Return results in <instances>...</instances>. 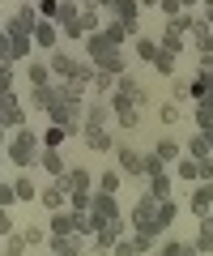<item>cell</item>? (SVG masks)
<instances>
[{"label":"cell","instance_id":"24","mask_svg":"<svg viewBox=\"0 0 213 256\" xmlns=\"http://www.w3.org/2000/svg\"><path fill=\"white\" fill-rule=\"evenodd\" d=\"M13 192H17V201H21V205H34V201H38L34 175H30V171H17V180H13Z\"/></svg>","mask_w":213,"mask_h":256},{"label":"cell","instance_id":"26","mask_svg":"<svg viewBox=\"0 0 213 256\" xmlns=\"http://www.w3.org/2000/svg\"><path fill=\"white\" fill-rule=\"evenodd\" d=\"M17 235H21V244H26L30 252H38V248H47V239H51V230H47V226H34V222H30V226H21Z\"/></svg>","mask_w":213,"mask_h":256},{"label":"cell","instance_id":"8","mask_svg":"<svg viewBox=\"0 0 213 256\" xmlns=\"http://www.w3.org/2000/svg\"><path fill=\"white\" fill-rule=\"evenodd\" d=\"M0 120L9 124V132H13V128H21V124H30V111H26V102L17 98V90L0 94Z\"/></svg>","mask_w":213,"mask_h":256},{"label":"cell","instance_id":"52","mask_svg":"<svg viewBox=\"0 0 213 256\" xmlns=\"http://www.w3.org/2000/svg\"><path fill=\"white\" fill-rule=\"evenodd\" d=\"M196 166H201V180H213V158H201Z\"/></svg>","mask_w":213,"mask_h":256},{"label":"cell","instance_id":"57","mask_svg":"<svg viewBox=\"0 0 213 256\" xmlns=\"http://www.w3.org/2000/svg\"><path fill=\"white\" fill-rule=\"evenodd\" d=\"M98 9H111V0H98Z\"/></svg>","mask_w":213,"mask_h":256},{"label":"cell","instance_id":"48","mask_svg":"<svg viewBox=\"0 0 213 256\" xmlns=\"http://www.w3.org/2000/svg\"><path fill=\"white\" fill-rule=\"evenodd\" d=\"M196 73L213 77V52H201V60H196Z\"/></svg>","mask_w":213,"mask_h":256},{"label":"cell","instance_id":"59","mask_svg":"<svg viewBox=\"0 0 213 256\" xmlns=\"http://www.w3.org/2000/svg\"><path fill=\"white\" fill-rule=\"evenodd\" d=\"M0 162H4V146H0Z\"/></svg>","mask_w":213,"mask_h":256},{"label":"cell","instance_id":"47","mask_svg":"<svg viewBox=\"0 0 213 256\" xmlns=\"http://www.w3.org/2000/svg\"><path fill=\"white\" fill-rule=\"evenodd\" d=\"M111 256H137V248H132V235H120V244L111 248Z\"/></svg>","mask_w":213,"mask_h":256},{"label":"cell","instance_id":"1","mask_svg":"<svg viewBox=\"0 0 213 256\" xmlns=\"http://www.w3.org/2000/svg\"><path fill=\"white\" fill-rule=\"evenodd\" d=\"M47 116H51V124L64 128L68 137H81V124H85V98H77V94H64L60 86H51Z\"/></svg>","mask_w":213,"mask_h":256},{"label":"cell","instance_id":"40","mask_svg":"<svg viewBox=\"0 0 213 256\" xmlns=\"http://www.w3.org/2000/svg\"><path fill=\"white\" fill-rule=\"evenodd\" d=\"M38 141H43V146H64V141H68V132H64V128H60V124H51V128H43V132H38Z\"/></svg>","mask_w":213,"mask_h":256},{"label":"cell","instance_id":"58","mask_svg":"<svg viewBox=\"0 0 213 256\" xmlns=\"http://www.w3.org/2000/svg\"><path fill=\"white\" fill-rule=\"evenodd\" d=\"M201 4H205V9H213V0H201Z\"/></svg>","mask_w":213,"mask_h":256},{"label":"cell","instance_id":"60","mask_svg":"<svg viewBox=\"0 0 213 256\" xmlns=\"http://www.w3.org/2000/svg\"><path fill=\"white\" fill-rule=\"evenodd\" d=\"M81 256H94V252H81Z\"/></svg>","mask_w":213,"mask_h":256},{"label":"cell","instance_id":"50","mask_svg":"<svg viewBox=\"0 0 213 256\" xmlns=\"http://www.w3.org/2000/svg\"><path fill=\"white\" fill-rule=\"evenodd\" d=\"M17 230V222H13V214L9 210H0V235H13Z\"/></svg>","mask_w":213,"mask_h":256},{"label":"cell","instance_id":"29","mask_svg":"<svg viewBox=\"0 0 213 256\" xmlns=\"http://www.w3.org/2000/svg\"><path fill=\"white\" fill-rule=\"evenodd\" d=\"M98 34H102V43H111V47H124V43H128V30H124L120 26V22H102V26H98Z\"/></svg>","mask_w":213,"mask_h":256},{"label":"cell","instance_id":"55","mask_svg":"<svg viewBox=\"0 0 213 256\" xmlns=\"http://www.w3.org/2000/svg\"><path fill=\"white\" fill-rule=\"evenodd\" d=\"M184 256H201V252H196V248H192V244H188V252H184Z\"/></svg>","mask_w":213,"mask_h":256},{"label":"cell","instance_id":"43","mask_svg":"<svg viewBox=\"0 0 213 256\" xmlns=\"http://www.w3.org/2000/svg\"><path fill=\"white\" fill-rule=\"evenodd\" d=\"M17 18L26 22V30H34V22H38V9H34V0H21V9H17Z\"/></svg>","mask_w":213,"mask_h":256},{"label":"cell","instance_id":"18","mask_svg":"<svg viewBox=\"0 0 213 256\" xmlns=\"http://www.w3.org/2000/svg\"><path fill=\"white\" fill-rule=\"evenodd\" d=\"M26 82L30 86H51V82H56L51 68H47V56H30V60H26Z\"/></svg>","mask_w":213,"mask_h":256},{"label":"cell","instance_id":"37","mask_svg":"<svg viewBox=\"0 0 213 256\" xmlns=\"http://www.w3.org/2000/svg\"><path fill=\"white\" fill-rule=\"evenodd\" d=\"M90 90H94V94H102V98H107V94L115 90V77H111V73H102V68H94V82H90Z\"/></svg>","mask_w":213,"mask_h":256},{"label":"cell","instance_id":"33","mask_svg":"<svg viewBox=\"0 0 213 256\" xmlns=\"http://www.w3.org/2000/svg\"><path fill=\"white\" fill-rule=\"evenodd\" d=\"M120 180H124V171L115 166V171H102V175H94V192H120Z\"/></svg>","mask_w":213,"mask_h":256},{"label":"cell","instance_id":"2","mask_svg":"<svg viewBox=\"0 0 213 256\" xmlns=\"http://www.w3.org/2000/svg\"><path fill=\"white\" fill-rule=\"evenodd\" d=\"M38 150H43L38 128L34 124H21V128H13L9 141H4V162H13L17 171H30V166H38Z\"/></svg>","mask_w":213,"mask_h":256},{"label":"cell","instance_id":"34","mask_svg":"<svg viewBox=\"0 0 213 256\" xmlns=\"http://www.w3.org/2000/svg\"><path fill=\"white\" fill-rule=\"evenodd\" d=\"M145 180H149V192H154V196H171V166H162V171L145 175Z\"/></svg>","mask_w":213,"mask_h":256},{"label":"cell","instance_id":"22","mask_svg":"<svg viewBox=\"0 0 213 256\" xmlns=\"http://www.w3.org/2000/svg\"><path fill=\"white\" fill-rule=\"evenodd\" d=\"M158 47H167V52H188V34H184V30H175V26H171V22H167V26H162V34H158Z\"/></svg>","mask_w":213,"mask_h":256},{"label":"cell","instance_id":"44","mask_svg":"<svg viewBox=\"0 0 213 256\" xmlns=\"http://www.w3.org/2000/svg\"><path fill=\"white\" fill-rule=\"evenodd\" d=\"M13 205H17V192H13V184L0 180V210H13Z\"/></svg>","mask_w":213,"mask_h":256},{"label":"cell","instance_id":"11","mask_svg":"<svg viewBox=\"0 0 213 256\" xmlns=\"http://www.w3.org/2000/svg\"><path fill=\"white\" fill-rule=\"evenodd\" d=\"M60 188H64V196H73V192H94V171L90 166H68V171L60 175Z\"/></svg>","mask_w":213,"mask_h":256},{"label":"cell","instance_id":"4","mask_svg":"<svg viewBox=\"0 0 213 256\" xmlns=\"http://www.w3.org/2000/svg\"><path fill=\"white\" fill-rule=\"evenodd\" d=\"M120 235H128V222L124 218H115V222H107V226H98L90 235V252L94 256H111V248L120 244Z\"/></svg>","mask_w":213,"mask_h":256},{"label":"cell","instance_id":"49","mask_svg":"<svg viewBox=\"0 0 213 256\" xmlns=\"http://www.w3.org/2000/svg\"><path fill=\"white\" fill-rule=\"evenodd\" d=\"M158 9L167 13V22L175 18V13H184V4H179V0H158Z\"/></svg>","mask_w":213,"mask_h":256},{"label":"cell","instance_id":"56","mask_svg":"<svg viewBox=\"0 0 213 256\" xmlns=\"http://www.w3.org/2000/svg\"><path fill=\"white\" fill-rule=\"evenodd\" d=\"M205 22H209V26H213V9H205Z\"/></svg>","mask_w":213,"mask_h":256},{"label":"cell","instance_id":"54","mask_svg":"<svg viewBox=\"0 0 213 256\" xmlns=\"http://www.w3.org/2000/svg\"><path fill=\"white\" fill-rule=\"evenodd\" d=\"M141 9H158V0H141Z\"/></svg>","mask_w":213,"mask_h":256},{"label":"cell","instance_id":"9","mask_svg":"<svg viewBox=\"0 0 213 256\" xmlns=\"http://www.w3.org/2000/svg\"><path fill=\"white\" fill-rule=\"evenodd\" d=\"M188 210L196 214V222L209 218V210H213V180H196L192 184V192H188Z\"/></svg>","mask_w":213,"mask_h":256},{"label":"cell","instance_id":"20","mask_svg":"<svg viewBox=\"0 0 213 256\" xmlns=\"http://www.w3.org/2000/svg\"><path fill=\"white\" fill-rule=\"evenodd\" d=\"M188 47H196V52H213V26L205 18H196V26L188 30Z\"/></svg>","mask_w":213,"mask_h":256},{"label":"cell","instance_id":"62","mask_svg":"<svg viewBox=\"0 0 213 256\" xmlns=\"http://www.w3.org/2000/svg\"><path fill=\"white\" fill-rule=\"evenodd\" d=\"M0 239H4V235H0Z\"/></svg>","mask_w":213,"mask_h":256},{"label":"cell","instance_id":"28","mask_svg":"<svg viewBox=\"0 0 213 256\" xmlns=\"http://www.w3.org/2000/svg\"><path fill=\"white\" fill-rule=\"evenodd\" d=\"M171 175H175L179 184H196V180H201V166H196V158H175Z\"/></svg>","mask_w":213,"mask_h":256},{"label":"cell","instance_id":"61","mask_svg":"<svg viewBox=\"0 0 213 256\" xmlns=\"http://www.w3.org/2000/svg\"><path fill=\"white\" fill-rule=\"evenodd\" d=\"M209 222H213V210H209Z\"/></svg>","mask_w":213,"mask_h":256},{"label":"cell","instance_id":"23","mask_svg":"<svg viewBox=\"0 0 213 256\" xmlns=\"http://www.w3.org/2000/svg\"><path fill=\"white\" fill-rule=\"evenodd\" d=\"M154 158H162L167 166H175V158H184V146L175 137H158L154 141Z\"/></svg>","mask_w":213,"mask_h":256},{"label":"cell","instance_id":"39","mask_svg":"<svg viewBox=\"0 0 213 256\" xmlns=\"http://www.w3.org/2000/svg\"><path fill=\"white\" fill-rule=\"evenodd\" d=\"M13 86H17V64L4 60V64H0V94H9Z\"/></svg>","mask_w":213,"mask_h":256},{"label":"cell","instance_id":"42","mask_svg":"<svg viewBox=\"0 0 213 256\" xmlns=\"http://www.w3.org/2000/svg\"><path fill=\"white\" fill-rule=\"evenodd\" d=\"M188 244H179V239H162V244L154 248V256H184Z\"/></svg>","mask_w":213,"mask_h":256},{"label":"cell","instance_id":"25","mask_svg":"<svg viewBox=\"0 0 213 256\" xmlns=\"http://www.w3.org/2000/svg\"><path fill=\"white\" fill-rule=\"evenodd\" d=\"M149 64H154V73H158V77H167V82H171V77H175V68H179V56L167 52V47H158V56H154Z\"/></svg>","mask_w":213,"mask_h":256},{"label":"cell","instance_id":"35","mask_svg":"<svg viewBox=\"0 0 213 256\" xmlns=\"http://www.w3.org/2000/svg\"><path fill=\"white\" fill-rule=\"evenodd\" d=\"M158 56V38H149V34H137V64H149Z\"/></svg>","mask_w":213,"mask_h":256},{"label":"cell","instance_id":"5","mask_svg":"<svg viewBox=\"0 0 213 256\" xmlns=\"http://www.w3.org/2000/svg\"><path fill=\"white\" fill-rule=\"evenodd\" d=\"M111 124H115L111 98H102V94H85V124L81 128H111Z\"/></svg>","mask_w":213,"mask_h":256},{"label":"cell","instance_id":"19","mask_svg":"<svg viewBox=\"0 0 213 256\" xmlns=\"http://www.w3.org/2000/svg\"><path fill=\"white\" fill-rule=\"evenodd\" d=\"M47 230H51V235H77V214L68 210V205L56 210L51 218H47Z\"/></svg>","mask_w":213,"mask_h":256},{"label":"cell","instance_id":"7","mask_svg":"<svg viewBox=\"0 0 213 256\" xmlns=\"http://www.w3.org/2000/svg\"><path fill=\"white\" fill-rule=\"evenodd\" d=\"M107 13H111V22H120L132 38L141 34V22H137L141 18V0H111V9H107Z\"/></svg>","mask_w":213,"mask_h":256},{"label":"cell","instance_id":"30","mask_svg":"<svg viewBox=\"0 0 213 256\" xmlns=\"http://www.w3.org/2000/svg\"><path fill=\"white\" fill-rule=\"evenodd\" d=\"M51 86H56V82H51ZM51 86H30L26 111H47V102H51Z\"/></svg>","mask_w":213,"mask_h":256},{"label":"cell","instance_id":"6","mask_svg":"<svg viewBox=\"0 0 213 256\" xmlns=\"http://www.w3.org/2000/svg\"><path fill=\"white\" fill-rule=\"evenodd\" d=\"M90 218H94V226H107V222L124 218V214H120V201H115L111 192H90Z\"/></svg>","mask_w":213,"mask_h":256},{"label":"cell","instance_id":"17","mask_svg":"<svg viewBox=\"0 0 213 256\" xmlns=\"http://www.w3.org/2000/svg\"><path fill=\"white\" fill-rule=\"evenodd\" d=\"M38 205H43L47 214H56V210H64V205H68V196H64V188H60V180H51V184H43V188H38Z\"/></svg>","mask_w":213,"mask_h":256},{"label":"cell","instance_id":"32","mask_svg":"<svg viewBox=\"0 0 213 256\" xmlns=\"http://www.w3.org/2000/svg\"><path fill=\"white\" fill-rule=\"evenodd\" d=\"M192 248H196L201 256H213V222H209V218H201V230H196Z\"/></svg>","mask_w":213,"mask_h":256},{"label":"cell","instance_id":"15","mask_svg":"<svg viewBox=\"0 0 213 256\" xmlns=\"http://www.w3.org/2000/svg\"><path fill=\"white\" fill-rule=\"evenodd\" d=\"M30 38H34L38 52H51V47H60V26H56V22H47V18H38L34 30H30Z\"/></svg>","mask_w":213,"mask_h":256},{"label":"cell","instance_id":"10","mask_svg":"<svg viewBox=\"0 0 213 256\" xmlns=\"http://www.w3.org/2000/svg\"><path fill=\"white\" fill-rule=\"evenodd\" d=\"M115 158H120V171L132 175V180H145V154H141L137 146H124V141H115Z\"/></svg>","mask_w":213,"mask_h":256},{"label":"cell","instance_id":"27","mask_svg":"<svg viewBox=\"0 0 213 256\" xmlns=\"http://www.w3.org/2000/svg\"><path fill=\"white\" fill-rule=\"evenodd\" d=\"M184 154H188V158H196V162H201V158H213V154H209V137H205L201 128H196L192 137L184 141Z\"/></svg>","mask_w":213,"mask_h":256},{"label":"cell","instance_id":"41","mask_svg":"<svg viewBox=\"0 0 213 256\" xmlns=\"http://www.w3.org/2000/svg\"><path fill=\"white\" fill-rule=\"evenodd\" d=\"M158 120H162V124H179V120H184V111H179V102H162V107H158Z\"/></svg>","mask_w":213,"mask_h":256},{"label":"cell","instance_id":"16","mask_svg":"<svg viewBox=\"0 0 213 256\" xmlns=\"http://www.w3.org/2000/svg\"><path fill=\"white\" fill-rule=\"evenodd\" d=\"M38 166H43L51 180H60V175L68 171V158H64V150H56V146H43L38 150Z\"/></svg>","mask_w":213,"mask_h":256},{"label":"cell","instance_id":"46","mask_svg":"<svg viewBox=\"0 0 213 256\" xmlns=\"http://www.w3.org/2000/svg\"><path fill=\"white\" fill-rule=\"evenodd\" d=\"M171 102H188V82L171 77Z\"/></svg>","mask_w":213,"mask_h":256},{"label":"cell","instance_id":"21","mask_svg":"<svg viewBox=\"0 0 213 256\" xmlns=\"http://www.w3.org/2000/svg\"><path fill=\"white\" fill-rule=\"evenodd\" d=\"M175 218H179L175 196H162V201H158V214H154V226L158 230H171V226H175Z\"/></svg>","mask_w":213,"mask_h":256},{"label":"cell","instance_id":"13","mask_svg":"<svg viewBox=\"0 0 213 256\" xmlns=\"http://www.w3.org/2000/svg\"><path fill=\"white\" fill-rule=\"evenodd\" d=\"M43 56H47V68H51V77H56V82L73 77V68H77V56H68V47H51V52H43Z\"/></svg>","mask_w":213,"mask_h":256},{"label":"cell","instance_id":"14","mask_svg":"<svg viewBox=\"0 0 213 256\" xmlns=\"http://www.w3.org/2000/svg\"><path fill=\"white\" fill-rule=\"evenodd\" d=\"M47 252L51 256H81L90 248H85V235H51L47 239Z\"/></svg>","mask_w":213,"mask_h":256},{"label":"cell","instance_id":"38","mask_svg":"<svg viewBox=\"0 0 213 256\" xmlns=\"http://www.w3.org/2000/svg\"><path fill=\"white\" fill-rule=\"evenodd\" d=\"M132 248H137V256L154 252V248H158V235H149V230H132Z\"/></svg>","mask_w":213,"mask_h":256},{"label":"cell","instance_id":"31","mask_svg":"<svg viewBox=\"0 0 213 256\" xmlns=\"http://www.w3.org/2000/svg\"><path fill=\"white\" fill-rule=\"evenodd\" d=\"M188 98H196V102H205V98H213V77H205V73H196L192 82H188Z\"/></svg>","mask_w":213,"mask_h":256},{"label":"cell","instance_id":"3","mask_svg":"<svg viewBox=\"0 0 213 256\" xmlns=\"http://www.w3.org/2000/svg\"><path fill=\"white\" fill-rule=\"evenodd\" d=\"M107 98H111V111H115V128H124V132H137V128H141V107L128 98V94H120V90H111Z\"/></svg>","mask_w":213,"mask_h":256},{"label":"cell","instance_id":"12","mask_svg":"<svg viewBox=\"0 0 213 256\" xmlns=\"http://www.w3.org/2000/svg\"><path fill=\"white\" fill-rule=\"evenodd\" d=\"M81 141L90 154H115V132L111 128H81Z\"/></svg>","mask_w":213,"mask_h":256},{"label":"cell","instance_id":"36","mask_svg":"<svg viewBox=\"0 0 213 256\" xmlns=\"http://www.w3.org/2000/svg\"><path fill=\"white\" fill-rule=\"evenodd\" d=\"M26 252H30V248L21 244V235H17V230H13V235H4V239H0V256H26Z\"/></svg>","mask_w":213,"mask_h":256},{"label":"cell","instance_id":"45","mask_svg":"<svg viewBox=\"0 0 213 256\" xmlns=\"http://www.w3.org/2000/svg\"><path fill=\"white\" fill-rule=\"evenodd\" d=\"M34 9H38V18L56 22V9H60V0H34Z\"/></svg>","mask_w":213,"mask_h":256},{"label":"cell","instance_id":"53","mask_svg":"<svg viewBox=\"0 0 213 256\" xmlns=\"http://www.w3.org/2000/svg\"><path fill=\"white\" fill-rule=\"evenodd\" d=\"M179 4H184V9H201V0H179Z\"/></svg>","mask_w":213,"mask_h":256},{"label":"cell","instance_id":"51","mask_svg":"<svg viewBox=\"0 0 213 256\" xmlns=\"http://www.w3.org/2000/svg\"><path fill=\"white\" fill-rule=\"evenodd\" d=\"M4 60H13V43H9V34H4V26H0V64Z\"/></svg>","mask_w":213,"mask_h":256}]
</instances>
